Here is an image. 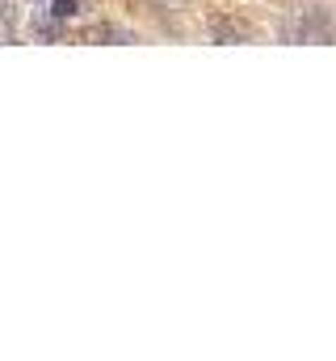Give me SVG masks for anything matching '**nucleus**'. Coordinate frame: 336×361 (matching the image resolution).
<instances>
[{"label": "nucleus", "mask_w": 336, "mask_h": 361, "mask_svg": "<svg viewBox=\"0 0 336 361\" xmlns=\"http://www.w3.org/2000/svg\"><path fill=\"white\" fill-rule=\"evenodd\" d=\"M76 8H80V0H55V4H51V13H55L59 21H68V17H76Z\"/></svg>", "instance_id": "obj_1"}]
</instances>
